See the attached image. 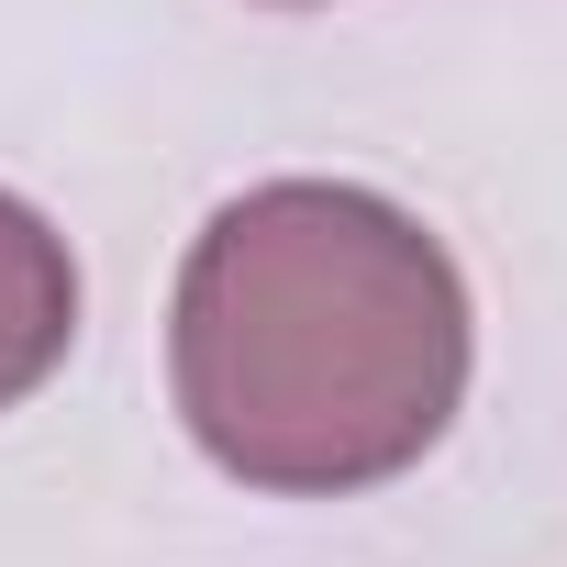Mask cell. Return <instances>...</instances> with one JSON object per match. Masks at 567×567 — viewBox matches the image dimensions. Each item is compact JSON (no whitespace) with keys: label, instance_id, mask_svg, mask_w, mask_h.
I'll list each match as a JSON object with an SVG mask.
<instances>
[{"label":"cell","instance_id":"cell-1","mask_svg":"<svg viewBox=\"0 0 567 567\" xmlns=\"http://www.w3.org/2000/svg\"><path fill=\"white\" fill-rule=\"evenodd\" d=\"M167 390L245 489H379L423 467L467 401V278L379 189L267 178L223 200L178 267Z\"/></svg>","mask_w":567,"mask_h":567},{"label":"cell","instance_id":"cell-2","mask_svg":"<svg viewBox=\"0 0 567 567\" xmlns=\"http://www.w3.org/2000/svg\"><path fill=\"white\" fill-rule=\"evenodd\" d=\"M68 346H79V256L34 200L0 189V412L34 401L68 368Z\"/></svg>","mask_w":567,"mask_h":567}]
</instances>
